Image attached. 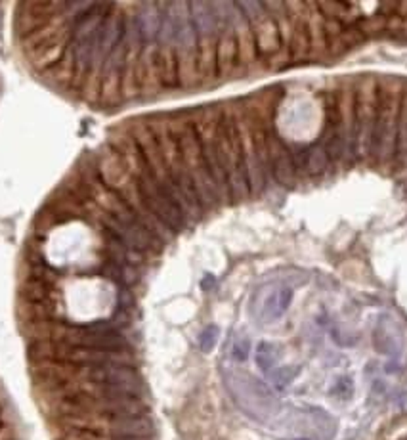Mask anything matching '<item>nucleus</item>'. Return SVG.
Here are the masks:
<instances>
[{"mask_svg":"<svg viewBox=\"0 0 407 440\" xmlns=\"http://www.w3.org/2000/svg\"><path fill=\"white\" fill-rule=\"evenodd\" d=\"M168 125H170V131H172L176 142H178L183 166H186L191 182H193L201 209L212 207V205L220 203L217 186H215L212 178L208 175V169L205 165V159H203L199 136H197V131L193 126V121L191 119L168 117Z\"/></svg>","mask_w":407,"mask_h":440,"instance_id":"obj_1","label":"nucleus"},{"mask_svg":"<svg viewBox=\"0 0 407 440\" xmlns=\"http://www.w3.org/2000/svg\"><path fill=\"white\" fill-rule=\"evenodd\" d=\"M404 96V83L388 77L379 84L377 102V125L373 136V155L382 165H390L396 157V136H398L399 106Z\"/></svg>","mask_w":407,"mask_h":440,"instance_id":"obj_2","label":"nucleus"},{"mask_svg":"<svg viewBox=\"0 0 407 440\" xmlns=\"http://www.w3.org/2000/svg\"><path fill=\"white\" fill-rule=\"evenodd\" d=\"M166 14L175 26L176 59H178V86L195 88L199 86V52H197V35L191 23L190 4L188 2H170L166 4Z\"/></svg>","mask_w":407,"mask_h":440,"instance_id":"obj_3","label":"nucleus"},{"mask_svg":"<svg viewBox=\"0 0 407 440\" xmlns=\"http://www.w3.org/2000/svg\"><path fill=\"white\" fill-rule=\"evenodd\" d=\"M218 159L228 180L232 201L249 200L250 190L245 165H243L241 142H239V133L230 108L224 109V117L218 128Z\"/></svg>","mask_w":407,"mask_h":440,"instance_id":"obj_4","label":"nucleus"},{"mask_svg":"<svg viewBox=\"0 0 407 440\" xmlns=\"http://www.w3.org/2000/svg\"><path fill=\"white\" fill-rule=\"evenodd\" d=\"M191 23L197 35V52H199V81L201 84H212L218 79L217 69V44L218 21L210 2H190Z\"/></svg>","mask_w":407,"mask_h":440,"instance_id":"obj_5","label":"nucleus"},{"mask_svg":"<svg viewBox=\"0 0 407 440\" xmlns=\"http://www.w3.org/2000/svg\"><path fill=\"white\" fill-rule=\"evenodd\" d=\"M377 102H379L377 79L361 77L356 88V159H369L373 155Z\"/></svg>","mask_w":407,"mask_h":440,"instance_id":"obj_6","label":"nucleus"},{"mask_svg":"<svg viewBox=\"0 0 407 440\" xmlns=\"http://www.w3.org/2000/svg\"><path fill=\"white\" fill-rule=\"evenodd\" d=\"M241 14L247 17L252 35H255V44H257L258 58H274L283 48L281 35L277 29L272 16L264 8V2H235Z\"/></svg>","mask_w":407,"mask_h":440,"instance_id":"obj_7","label":"nucleus"},{"mask_svg":"<svg viewBox=\"0 0 407 440\" xmlns=\"http://www.w3.org/2000/svg\"><path fill=\"white\" fill-rule=\"evenodd\" d=\"M228 108L232 111L233 121H235V126H237V133H239L243 165H245V173H247L250 195H260L262 191L266 190L268 182L266 175H264V169H262V163H260V157H258L257 144H255V138H252L249 119L245 115L243 104H232Z\"/></svg>","mask_w":407,"mask_h":440,"instance_id":"obj_8","label":"nucleus"},{"mask_svg":"<svg viewBox=\"0 0 407 440\" xmlns=\"http://www.w3.org/2000/svg\"><path fill=\"white\" fill-rule=\"evenodd\" d=\"M266 148L268 157H270V171H272V180L285 186V188H295L299 182V173L295 166V159L291 155V150L287 144L281 140V136L275 133L274 126H266Z\"/></svg>","mask_w":407,"mask_h":440,"instance_id":"obj_9","label":"nucleus"},{"mask_svg":"<svg viewBox=\"0 0 407 440\" xmlns=\"http://www.w3.org/2000/svg\"><path fill=\"white\" fill-rule=\"evenodd\" d=\"M126 46L125 41L117 44L113 52L109 54L103 71H101V88L100 104L101 108H115L123 102V67H125Z\"/></svg>","mask_w":407,"mask_h":440,"instance_id":"obj_10","label":"nucleus"},{"mask_svg":"<svg viewBox=\"0 0 407 440\" xmlns=\"http://www.w3.org/2000/svg\"><path fill=\"white\" fill-rule=\"evenodd\" d=\"M339 109V138L342 146L344 165L356 161V92L352 88H342L337 96Z\"/></svg>","mask_w":407,"mask_h":440,"instance_id":"obj_11","label":"nucleus"},{"mask_svg":"<svg viewBox=\"0 0 407 440\" xmlns=\"http://www.w3.org/2000/svg\"><path fill=\"white\" fill-rule=\"evenodd\" d=\"M226 4H228V17H230V23L235 33V41H237V71L249 73L258 59L255 35H252L247 17L237 8V4L235 2H226Z\"/></svg>","mask_w":407,"mask_h":440,"instance_id":"obj_12","label":"nucleus"},{"mask_svg":"<svg viewBox=\"0 0 407 440\" xmlns=\"http://www.w3.org/2000/svg\"><path fill=\"white\" fill-rule=\"evenodd\" d=\"M66 10V2H26L17 6L16 29L21 39L50 23L54 17Z\"/></svg>","mask_w":407,"mask_h":440,"instance_id":"obj_13","label":"nucleus"},{"mask_svg":"<svg viewBox=\"0 0 407 440\" xmlns=\"http://www.w3.org/2000/svg\"><path fill=\"white\" fill-rule=\"evenodd\" d=\"M138 88L143 98L157 96L163 88L161 71H159L157 41L143 42L140 59H138Z\"/></svg>","mask_w":407,"mask_h":440,"instance_id":"obj_14","label":"nucleus"},{"mask_svg":"<svg viewBox=\"0 0 407 440\" xmlns=\"http://www.w3.org/2000/svg\"><path fill=\"white\" fill-rule=\"evenodd\" d=\"M289 19H291V52L292 64H302L310 56V39H308V16L304 2H285Z\"/></svg>","mask_w":407,"mask_h":440,"instance_id":"obj_15","label":"nucleus"},{"mask_svg":"<svg viewBox=\"0 0 407 440\" xmlns=\"http://www.w3.org/2000/svg\"><path fill=\"white\" fill-rule=\"evenodd\" d=\"M308 16V39H310V56L308 59L317 61L324 59L325 52L329 48L327 44V33H325V17L317 10V4L306 2Z\"/></svg>","mask_w":407,"mask_h":440,"instance_id":"obj_16","label":"nucleus"},{"mask_svg":"<svg viewBox=\"0 0 407 440\" xmlns=\"http://www.w3.org/2000/svg\"><path fill=\"white\" fill-rule=\"evenodd\" d=\"M136 21L140 27L141 41L155 42L159 37V29H161V21H163V4H155V2L138 4Z\"/></svg>","mask_w":407,"mask_h":440,"instance_id":"obj_17","label":"nucleus"},{"mask_svg":"<svg viewBox=\"0 0 407 440\" xmlns=\"http://www.w3.org/2000/svg\"><path fill=\"white\" fill-rule=\"evenodd\" d=\"M46 81L58 88H71L73 84V77H75V59H73V52L67 48L63 58L59 59L58 64L50 67L48 71L41 73Z\"/></svg>","mask_w":407,"mask_h":440,"instance_id":"obj_18","label":"nucleus"},{"mask_svg":"<svg viewBox=\"0 0 407 440\" xmlns=\"http://www.w3.org/2000/svg\"><path fill=\"white\" fill-rule=\"evenodd\" d=\"M19 295L26 303H52L56 299V289L52 287V283L26 278L19 285Z\"/></svg>","mask_w":407,"mask_h":440,"instance_id":"obj_19","label":"nucleus"},{"mask_svg":"<svg viewBox=\"0 0 407 440\" xmlns=\"http://www.w3.org/2000/svg\"><path fill=\"white\" fill-rule=\"evenodd\" d=\"M304 163H306V173L312 176L324 175L329 166V155H327V150H325L324 140L319 138L316 144H312L306 151H304Z\"/></svg>","mask_w":407,"mask_h":440,"instance_id":"obj_20","label":"nucleus"},{"mask_svg":"<svg viewBox=\"0 0 407 440\" xmlns=\"http://www.w3.org/2000/svg\"><path fill=\"white\" fill-rule=\"evenodd\" d=\"M396 161L399 166H407V84L404 86L401 106L398 117V136H396Z\"/></svg>","mask_w":407,"mask_h":440,"instance_id":"obj_21","label":"nucleus"},{"mask_svg":"<svg viewBox=\"0 0 407 440\" xmlns=\"http://www.w3.org/2000/svg\"><path fill=\"white\" fill-rule=\"evenodd\" d=\"M317 10L321 12V16L325 19H335L339 23H350L348 17L352 16V12L357 10V6H352V4H344V2H319L317 4Z\"/></svg>","mask_w":407,"mask_h":440,"instance_id":"obj_22","label":"nucleus"},{"mask_svg":"<svg viewBox=\"0 0 407 440\" xmlns=\"http://www.w3.org/2000/svg\"><path fill=\"white\" fill-rule=\"evenodd\" d=\"M61 440H109V437H106V434H100V432L69 429V431H63V437H61Z\"/></svg>","mask_w":407,"mask_h":440,"instance_id":"obj_23","label":"nucleus"},{"mask_svg":"<svg viewBox=\"0 0 407 440\" xmlns=\"http://www.w3.org/2000/svg\"><path fill=\"white\" fill-rule=\"evenodd\" d=\"M215 337H217V329H215V327H210V329H207V332L201 335V347H203V350L212 349Z\"/></svg>","mask_w":407,"mask_h":440,"instance_id":"obj_24","label":"nucleus"},{"mask_svg":"<svg viewBox=\"0 0 407 440\" xmlns=\"http://www.w3.org/2000/svg\"><path fill=\"white\" fill-rule=\"evenodd\" d=\"M109 440H151V439H138V437H109Z\"/></svg>","mask_w":407,"mask_h":440,"instance_id":"obj_25","label":"nucleus"}]
</instances>
